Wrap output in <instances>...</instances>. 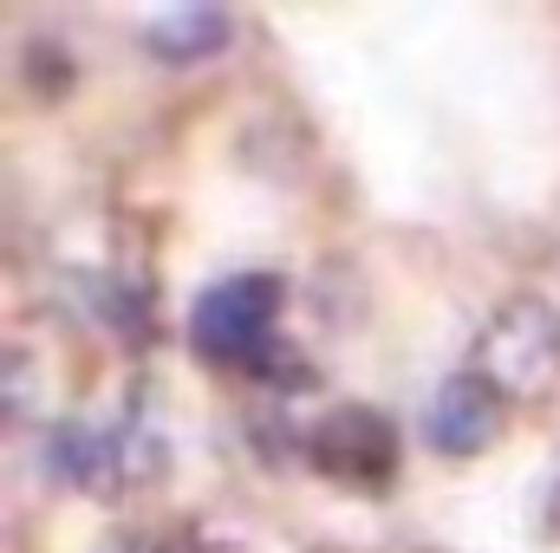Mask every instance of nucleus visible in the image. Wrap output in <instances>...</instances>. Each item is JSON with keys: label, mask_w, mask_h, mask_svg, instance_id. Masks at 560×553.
Wrapping results in <instances>:
<instances>
[{"label": "nucleus", "mask_w": 560, "mask_h": 553, "mask_svg": "<svg viewBox=\"0 0 560 553\" xmlns=\"http://www.w3.org/2000/svg\"><path fill=\"white\" fill-rule=\"evenodd\" d=\"M59 462H66L72 482H98V469H112L105 436H92L85 423H66V430H59Z\"/></svg>", "instance_id": "nucleus-6"}, {"label": "nucleus", "mask_w": 560, "mask_h": 553, "mask_svg": "<svg viewBox=\"0 0 560 553\" xmlns=\"http://www.w3.org/2000/svg\"><path fill=\"white\" fill-rule=\"evenodd\" d=\"M313 462L326 475H346V482H385L398 469V430L372 404H339L313 430Z\"/></svg>", "instance_id": "nucleus-3"}, {"label": "nucleus", "mask_w": 560, "mask_h": 553, "mask_svg": "<svg viewBox=\"0 0 560 553\" xmlns=\"http://www.w3.org/2000/svg\"><path fill=\"white\" fill-rule=\"evenodd\" d=\"M502 423V391L482 378V372H450L436 391H430V411H423V436L430 449L443 456H476Z\"/></svg>", "instance_id": "nucleus-4"}, {"label": "nucleus", "mask_w": 560, "mask_h": 553, "mask_svg": "<svg viewBox=\"0 0 560 553\" xmlns=\"http://www.w3.org/2000/svg\"><path fill=\"white\" fill-rule=\"evenodd\" d=\"M222 39H229V13L209 7V0H183V7H170V13L150 20V52L156 59H202Z\"/></svg>", "instance_id": "nucleus-5"}, {"label": "nucleus", "mask_w": 560, "mask_h": 553, "mask_svg": "<svg viewBox=\"0 0 560 553\" xmlns=\"http://www.w3.org/2000/svg\"><path fill=\"white\" fill-rule=\"evenodd\" d=\"M476 372L495 391H515V398L541 391L560 372V313L548 299H509V306H495V319L476 339Z\"/></svg>", "instance_id": "nucleus-2"}, {"label": "nucleus", "mask_w": 560, "mask_h": 553, "mask_svg": "<svg viewBox=\"0 0 560 553\" xmlns=\"http://www.w3.org/2000/svg\"><path fill=\"white\" fill-rule=\"evenodd\" d=\"M280 280L275 274H229L196 293L189 306V339L215 365H255L275 345Z\"/></svg>", "instance_id": "nucleus-1"}]
</instances>
